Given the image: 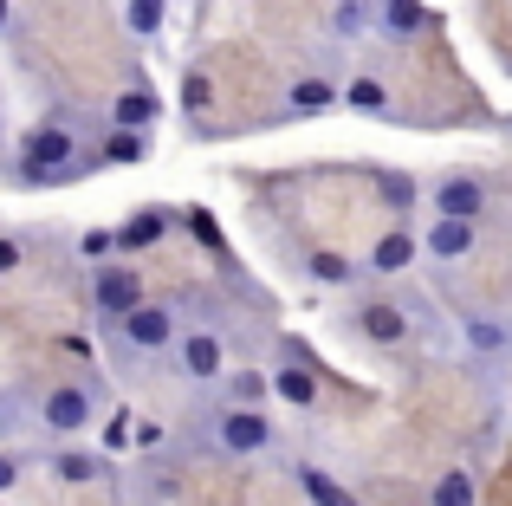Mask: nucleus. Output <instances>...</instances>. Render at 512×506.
I'll use <instances>...</instances> for the list:
<instances>
[{"mask_svg":"<svg viewBox=\"0 0 512 506\" xmlns=\"http://www.w3.org/2000/svg\"><path fill=\"white\" fill-rule=\"evenodd\" d=\"M104 156H85L78 150V130L72 124H39L20 137V156H13V182L20 189H59V182H78L91 176Z\"/></svg>","mask_w":512,"mask_h":506,"instance_id":"nucleus-1","label":"nucleus"},{"mask_svg":"<svg viewBox=\"0 0 512 506\" xmlns=\"http://www.w3.org/2000/svg\"><path fill=\"white\" fill-rule=\"evenodd\" d=\"M98 390H91L85 377H52L46 390L33 396V435H46V448H72V442H85L91 429H98Z\"/></svg>","mask_w":512,"mask_h":506,"instance_id":"nucleus-2","label":"nucleus"},{"mask_svg":"<svg viewBox=\"0 0 512 506\" xmlns=\"http://www.w3.org/2000/svg\"><path fill=\"white\" fill-rule=\"evenodd\" d=\"M182 331H188L182 325V299H143L124 325H98V338L111 344L117 357L137 364V357H169L175 344H182Z\"/></svg>","mask_w":512,"mask_h":506,"instance_id":"nucleus-3","label":"nucleus"},{"mask_svg":"<svg viewBox=\"0 0 512 506\" xmlns=\"http://www.w3.org/2000/svg\"><path fill=\"white\" fill-rule=\"evenodd\" d=\"M201 429H208V442L221 448V455H234V461H253V455H273L279 448V422L266 416V409L214 403L208 416H201Z\"/></svg>","mask_w":512,"mask_h":506,"instance_id":"nucleus-4","label":"nucleus"},{"mask_svg":"<svg viewBox=\"0 0 512 506\" xmlns=\"http://www.w3.org/2000/svg\"><path fill=\"white\" fill-rule=\"evenodd\" d=\"M85 299H91V318H98V325H124V318L150 299V286H143V273L130 260H104V266L85 273Z\"/></svg>","mask_w":512,"mask_h":506,"instance_id":"nucleus-5","label":"nucleus"},{"mask_svg":"<svg viewBox=\"0 0 512 506\" xmlns=\"http://www.w3.org/2000/svg\"><path fill=\"white\" fill-rule=\"evenodd\" d=\"M169 357H175V377H182L188 390H208V383L221 390V377L234 370L227 364V331L221 325H188Z\"/></svg>","mask_w":512,"mask_h":506,"instance_id":"nucleus-6","label":"nucleus"},{"mask_svg":"<svg viewBox=\"0 0 512 506\" xmlns=\"http://www.w3.org/2000/svg\"><path fill=\"white\" fill-rule=\"evenodd\" d=\"M428 208H435V221H487L493 182L480 176V169H441V176L428 182Z\"/></svg>","mask_w":512,"mask_h":506,"instance_id":"nucleus-7","label":"nucleus"},{"mask_svg":"<svg viewBox=\"0 0 512 506\" xmlns=\"http://www.w3.org/2000/svg\"><path fill=\"white\" fill-rule=\"evenodd\" d=\"M350 331H357L370 351H402V344L415 338V318H409V305H402V292H389V299L350 305Z\"/></svg>","mask_w":512,"mask_h":506,"instance_id":"nucleus-8","label":"nucleus"},{"mask_svg":"<svg viewBox=\"0 0 512 506\" xmlns=\"http://www.w3.org/2000/svg\"><path fill=\"white\" fill-rule=\"evenodd\" d=\"M331 104H344V85H331L325 72H299L286 85V104H279L273 124H305V117H325Z\"/></svg>","mask_w":512,"mask_h":506,"instance_id":"nucleus-9","label":"nucleus"},{"mask_svg":"<svg viewBox=\"0 0 512 506\" xmlns=\"http://www.w3.org/2000/svg\"><path fill=\"white\" fill-rule=\"evenodd\" d=\"M415 260H422V234L383 228V234L370 241V253H363V273H370V279H396V273H409Z\"/></svg>","mask_w":512,"mask_h":506,"instance_id":"nucleus-10","label":"nucleus"},{"mask_svg":"<svg viewBox=\"0 0 512 506\" xmlns=\"http://www.w3.org/2000/svg\"><path fill=\"white\" fill-rule=\"evenodd\" d=\"M46 474L65 481V487H91V481H111V455H104V448H85V442L46 448Z\"/></svg>","mask_w":512,"mask_h":506,"instance_id":"nucleus-11","label":"nucleus"},{"mask_svg":"<svg viewBox=\"0 0 512 506\" xmlns=\"http://www.w3.org/2000/svg\"><path fill=\"white\" fill-rule=\"evenodd\" d=\"M111 130H137V137H150L156 124H163V98H156L150 85H124V91H111Z\"/></svg>","mask_w":512,"mask_h":506,"instance_id":"nucleus-12","label":"nucleus"},{"mask_svg":"<svg viewBox=\"0 0 512 506\" xmlns=\"http://www.w3.org/2000/svg\"><path fill=\"white\" fill-rule=\"evenodd\" d=\"M480 247V221H428L422 228V253L435 266H461Z\"/></svg>","mask_w":512,"mask_h":506,"instance_id":"nucleus-13","label":"nucleus"},{"mask_svg":"<svg viewBox=\"0 0 512 506\" xmlns=\"http://www.w3.org/2000/svg\"><path fill=\"white\" fill-rule=\"evenodd\" d=\"M273 396H279L286 409H318V370L305 364L299 351H286V357L273 364Z\"/></svg>","mask_w":512,"mask_h":506,"instance_id":"nucleus-14","label":"nucleus"},{"mask_svg":"<svg viewBox=\"0 0 512 506\" xmlns=\"http://www.w3.org/2000/svg\"><path fill=\"white\" fill-rule=\"evenodd\" d=\"M169 228H175V208H163V202L137 208V215H130L124 228H117V253H143V247H156Z\"/></svg>","mask_w":512,"mask_h":506,"instance_id":"nucleus-15","label":"nucleus"},{"mask_svg":"<svg viewBox=\"0 0 512 506\" xmlns=\"http://www.w3.org/2000/svg\"><path fill=\"white\" fill-rule=\"evenodd\" d=\"M266 396H273V370H260V364H240L221 377V403H234V409H266Z\"/></svg>","mask_w":512,"mask_h":506,"instance_id":"nucleus-16","label":"nucleus"},{"mask_svg":"<svg viewBox=\"0 0 512 506\" xmlns=\"http://www.w3.org/2000/svg\"><path fill=\"white\" fill-rule=\"evenodd\" d=\"M305 279H312V286L344 292V286H357V279H363V260H350V253H338V247H318V253H305Z\"/></svg>","mask_w":512,"mask_h":506,"instance_id":"nucleus-17","label":"nucleus"},{"mask_svg":"<svg viewBox=\"0 0 512 506\" xmlns=\"http://www.w3.org/2000/svg\"><path fill=\"white\" fill-rule=\"evenodd\" d=\"M292 481H299V494L312 500V506H357V494H350L331 468H318V461H299V468H292Z\"/></svg>","mask_w":512,"mask_h":506,"instance_id":"nucleus-18","label":"nucleus"},{"mask_svg":"<svg viewBox=\"0 0 512 506\" xmlns=\"http://www.w3.org/2000/svg\"><path fill=\"white\" fill-rule=\"evenodd\" d=\"M344 104H350L357 117H389V111H396V98H389V78H383V72H357V78L344 85Z\"/></svg>","mask_w":512,"mask_h":506,"instance_id":"nucleus-19","label":"nucleus"},{"mask_svg":"<svg viewBox=\"0 0 512 506\" xmlns=\"http://www.w3.org/2000/svg\"><path fill=\"white\" fill-rule=\"evenodd\" d=\"M461 338H467V351L500 357L506 344H512V325H506V318H493V312H467V318H461Z\"/></svg>","mask_w":512,"mask_h":506,"instance_id":"nucleus-20","label":"nucleus"},{"mask_svg":"<svg viewBox=\"0 0 512 506\" xmlns=\"http://www.w3.org/2000/svg\"><path fill=\"white\" fill-rule=\"evenodd\" d=\"M376 26H389L396 39H422L428 33V7L422 0H376Z\"/></svg>","mask_w":512,"mask_h":506,"instance_id":"nucleus-21","label":"nucleus"},{"mask_svg":"<svg viewBox=\"0 0 512 506\" xmlns=\"http://www.w3.org/2000/svg\"><path fill=\"white\" fill-rule=\"evenodd\" d=\"M169 7L175 0H124V26L143 39V46H156V39L169 33Z\"/></svg>","mask_w":512,"mask_h":506,"instance_id":"nucleus-22","label":"nucleus"},{"mask_svg":"<svg viewBox=\"0 0 512 506\" xmlns=\"http://www.w3.org/2000/svg\"><path fill=\"white\" fill-rule=\"evenodd\" d=\"M428 506H480V481L474 468H441L435 487H428Z\"/></svg>","mask_w":512,"mask_h":506,"instance_id":"nucleus-23","label":"nucleus"},{"mask_svg":"<svg viewBox=\"0 0 512 506\" xmlns=\"http://www.w3.org/2000/svg\"><path fill=\"white\" fill-rule=\"evenodd\" d=\"M370 182H376V195H383V202L396 208V215L422 202V182H415V176H402V169H370Z\"/></svg>","mask_w":512,"mask_h":506,"instance_id":"nucleus-24","label":"nucleus"},{"mask_svg":"<svg viewBox=\"0 0 512 506\" xmlns=\"http://www.w3.org/2000/svg\"><path fill=\"white\" fill-rule=\"evenodd\" d=\"M376 26V0H338L331 7V33L338 39H363Z\"/></svg>","mask_w":512,"mask_h":506,"instance_id":"nucleus-25","label":"nucleus"},{"mask_svg":"<svg viewBox=\"0 0 512 506\" xmlns=\"http://www.w3.org/2000/svg\"><path fill=\"white\" fill-rule=\"evenodd\" d=\"M104 163H143L150 156V137H137V130H104Z\"/></svg>","mask_w":512,"mask_h":506,"instance_id":"nucleus-26","label":"nucleus"},{"mask_svg":"<svg viewBox=\"0 0 512 506\" xmlns=\"http://www.w3.org/2000/svg\"><path fill=\"white\" fill-rule=\"evenodd\" d=\"M78 253H85L91 266H104L117 253V228H85V234H78Z\"/></svg>","mask_w":512,"mask_h":506,"instance_id":"nucleus-27","label":"nucleus"},{"mask_svg":"<svg viewBox=\"0 0 512 506\" xmlns=\"http://www.w3.org/2000/svg\"><path fill=\"white\" fill-rule=\"evenodd\" d=\"M182 221H188V234H195V241L208 247V253H221V228H214V215H208V208H188Z\"/></svg>","mask_w":512,"mask_h":506,"instance_id":"nucleus-28","label":"nucleus"},{"mask_svg":"<svg viewBox=\"0 0 512 506\" xmlns=\"http://www.w3.org/2000/svg\"><path fill=\"white\" fill-rule=\"evenodd\" d=\"M26 266V234H0V279Z\"/></svg>","mask_w":512,"mask_h":506,"instance_id":"nucleus-29","label":"nucleus"},{"mask_svg":"<svg viewBox=\"0 0 512 506\" xmlns=\"http://www.w3.org/2000/svg\"><path fill=\"white\" fill-rule=\"evenodd\" d=\"M20 474H26V455H20V448H0V494H13Z\"/></svg>","mask_w":512,"mask_h":506,"instance_id":"nucleus-30","label":"nucleus"},{"mask_svg":"<svg viewBox=\"0 0 512 506\" xmlns=\"http://www.w3.org/2000/svg\"><path fill=\"white\" fill-rule=\"evenodd\" d=\"M130 429H137V422H130V409H117V416H111V429H104V448H111V455H117V448H130V442H137Z\"/></svg>","mask_w":512,"mask_h":506,"instance_id":"nucleus-31","label":"nucleus"},{"mask_svg":"<svg viewBox=\"0 0 512 506\" xmlns=\"http://www.w3.org/2000/svg\"><path fill=\"white\" fill-rule=\"evenodd\" d=\"M182 104H188V111H201V104H208V78H188V85H182Z\"/></svg>","mask_w":512,"mask_h":506,"instance_id":"nucleus-32","label":"nucleus"},{"mask_svg":"<svg viewBox=\"0 0 512 506\" xmlns=\"http://www.w3.org/2000/svg\"><path fill=\"white\" fill-rule=\"evenodd\" d=\"M163 442V422H137V448H156Z\"/></svg>","mask_w":512,"mask_h":506,"instance_id":"nucleus-33","label":"nucleus"},{"mask_svg":"<svg viewBox=\"0 0 512 506\" xmlns=\"http://www.w3.org/2000/svg\"><path fill=\"white\" fill-rule=\"evenodd\" d=\"M0 33H13V0H0Z\"/></svg>","mask_w":512,"mask_h":506,"instance_id":"nucleus-34","label":"nucleus"},{"mask_svg":"<svg viewBox=\"0 0 512 506\" xmlns=\"http://www.w3.org/2000/svg\"><path fill=\"white\" fill-rule=\"evenodd\" d=\"M13 429V403H0V435H7Z\"/></svg>","mask_w":512,"mask_h":506,"instance_id":"nucleus-35","label":"nucleus"},{"mask_svg":"<svg viewBox=\"0 0 512 506\" xmlns=\"http://www.w3.org/2000/svg\"><path fill=\"white\" fill-rule=\"evenodd\" d=\"M0 143H7V111H0Z\"/></svg>","mask_w":512,"mask_h":506,"instance_id":"nucleus-36","label":"nucleus"},{"mask_svg":"<svg viewBox=\"0 0 512 506\" xmlns=\"http://www.w3.org/2000/svg\"><path fill=\"white\" fill-rule=\"evenodd\" d=\"M409 506H428V500H409Z\"/></svg>","mask_w":512,"mask_h":506,"instance_id":"nucleus-37","label":"nucleus"}]
</instances>
